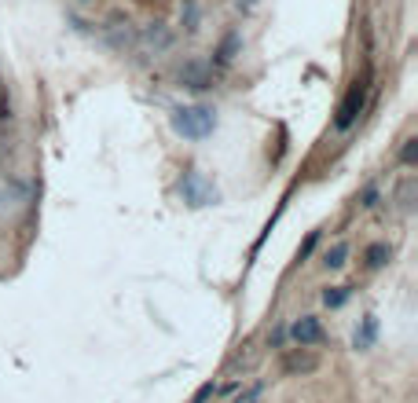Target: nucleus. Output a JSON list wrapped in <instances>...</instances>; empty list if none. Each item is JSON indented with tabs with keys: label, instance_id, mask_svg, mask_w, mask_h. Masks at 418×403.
<instances>
[{
	"label": "nucleus",
	"instance_id": "obj_1",
	"mask_svg": "<svg viewBox=\"0 0 418 403\" xmlns=\"http://www.w3.org/2000/svg\"><path fill=\"white\" fill-rule=\"evenodd\" d=\"M172 132L176 136H184V140H206V136H213V129H216V114H213V107H202V103H194V107H176L172 110Z\"/></svg>",
	"mask_w": 418,
	"mask_h": 403
},
{
	"label": "nucleus",
	"instance_id": "obj_2",
	"mask_svg": "<svg viewBox=\"0 0 418 403\" xmlns=\"http://www.w3.org/2000/svg\"><path fill=\"white\" fill-rule=\"evenodd\" d=\"M363 107H367V84L356 81V84H352V89L345 92V99H341L338 118H334V129H338V132L352 129V125H356V118L363 114Z\"/></svg>",
	"mask_w": 418,
	"mask_h": 403
},
{
	"label": "nucleus",
	"instance_id": "obj_3",
	"mask_svg": "<svg viewBox=\"0 0 418 403\" xmlns=\"http://www.w3.org/2000/svg\"><path fill=\"white\" fill-rule=\"evenodd\" d=\"M180 195L191 205H209V202H216V187L198 173V169H191V173H184V180H180Z\"/></svg>",
	"mask_w": 418,
	"mask_h": 403
},
{
	"label": "nucleus",
	"instance_id": "obj_4",
	"mask_svg": "<svg viewBox=\"0 0 418 403\" xmlns=\"http://www.w3.org/2000/svg\"><path fill=\"white\" fill-rule=\"evenodd\" d=\"M323 323L316 319V315H301V319H294L290 323V341L294 345H301V348H312V345H319L323 341Z\"/></svg>",
	"mask_w": 418,
	"mask_h": 403
},
{
	"label": "nucleus",
	"instance_id": "obj_5",
	"mask_svg": "<svg viewBox=\"0 0 418 403\" xmlns=\"http://www.w3.org/2000/svg\"><path fill=\"white\" fill-rule=\"evenodd\" d=\"M374 341H378V319L374 315H367V319L356 327V334H352V348H374Z\"/></svg>",
	"mask_w": 418,
	"mask_h": 403
},
{
	"label": "nucleus",
	"instance_id": "obj_6",
	"mask_svg": "<svg viewBox=\"0 0 418 403\" xmlns=\"http://www.w3.org/2000/svg\"><path fill=\"white\" fill-rule=\"evenodd\" d=\"M348 253H352V246H348V242H334V246L326 249V257H323V268H330V271L345 268V264H348Z\"/></svg>",
	"mask_w": 418,
	"mask_h": 403
},
{
	"label": "nucleus",
	"instance_id": "obj_7",
	"mask_svg": "<svg viewBox=\"0 0 418 403\" xmlns=\"http://www.w3.org/2000/svg\"><path fill=\"white\" fill-rule=\"evenodd\" d=\"M22 202H26V187H22V183L0 187V209H18Z\"/></svg>",
	"mask_w": 418,
	"mask_h": 403
},
{
	"label": "nucleus",
	"instance_id": "obj_8",
	"mask_svg": "<svg viewBox=\"0 0 418 403\" xmlns=\"http://www.w3.org/2000/svg\"><path fill=\"white\" fill-rule=\"evenodd\" d=\"M348 297H352L348 286H330V290L323 293V305H326V308H341V305L348 301Z\"/></svg>",
	"mask_w": 418,
	"mask_h": 403
},
{
	"label": "nucleus",
	"instance_id": "obj_9",
	"mask_svg": "<svg viewBox=\"0 0 418 403\" xmlns=\"http://www.w3.org/2000/svg\"><path fill=\"white\" fill-rule=\"evenodd\" d=\"M312 367H316V356H308L304 348L286 359V370H290V374H294V370H312Z\"/></svg>",
	"mask_w": 418,
	"mask_h": 403
},
{
	"label": "nucleus",
	"instance_id": "obj_10",
	"mask_svg": "<svg viewBox=\"0 0 418 403\" xmlns=\"http://www.w3.org/2000/svg\"><path fill=\"white\" fill-rule=\"evenodd\" d=\"M389 261V246L385 242H374L370 249H367V268H382Z\"/></svg>",
	"mask_w": 418,
	"mask_h": 403
},
{
	"label": "nucleus",
	"instance_id": "obj_11",
	"mask_svg": "<svg viewBox=\"0 0 418 403\" xmlns=\"http://www.w3.org/2000/svg\"><path fill=\"white\" fill-rule=\"evenodd\" d=\"M184 81L191 84V89H206V70H198V67H187V70H184Z\"/></svg>",
	"mask_w": 418,
	"mask_h": 403
},
{
	"label": "nucleus",
	"instance_id": "obj_12",
	"mask_svg": "<svg viewBox=\"0 0 418 403\" xmlns=\"http://www.w3.org/2000/svg\"><path fill=\"white\" fill-rule=\"evenodd\" d=\"M209 396H216V385H213V381H206V385H202V389H198V396H194L191 403H206Z\"/></svg>",
	"mask_w": 418,
	"mask_h": 403
},
{
	"label": "nucleus",
	"instance_id": "obj_13",
	"mask_svg": "<svg viewBox=\"0 0 418 403\" xmlns=\"http://www.w3.org/2000/svg\"><path fill=\"white\" fill-rule=\"evenodd\" d=\"M414 151H418V140H407V143H404V151H400V158L411 165V161H414Z\"/></svg>",
	"mask_w": 418,
	"mask_h": 403
},
{
	"label": "nucleus",
	"instance_id": "obj_14",
	"mask_svg": "<svg viewBox=\"0 0 418 403\" xmlns=\"http://www.w3.org/2000/svg\"><path fill=\"white\" fill-rule=\"evenodd\" d=\"M316 242H319V235H316V231H312V235H308V242L301 246V261H304V257H308V253H312V249H316Z\"/></svg>",
	"mask_w": 418,
	"mask_h": 403
},
{
	"label": "nucleus",
	"instance_id": "obj_15",
	"mask_svg": "<svg viewBox=\"0 0 418 403\" xmlns=\"http://www.w3.org/2000/svg\"><path fill=\"white\" fill-rule=\"evenodd\" d=\"M81 4H88V0H81Z\"/></svg>",
	"mask_w": 418,
	"mask_h": 403
}]
</instances>
